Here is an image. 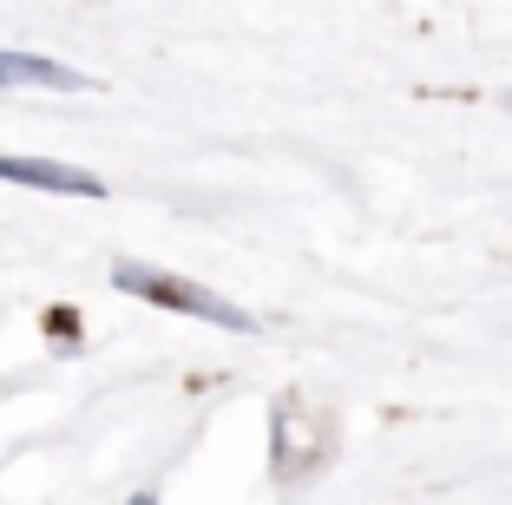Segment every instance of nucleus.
Segmentation results:
<instances>
[{"mask_svg":"<svg viewBox=\"0 0 512 505\" xmlns=\"http://www.w3.org/2000/svg\"><path fill=\"white\" fill-rule=\"evenodd\" d=\"M112 283H119L125 296H145V302H158V309H178V315H197V322L237 328V335H250V328H256L250 309H237V302L211 296V289L184 283V276H165V269H132V263H119V269H112Z\"/></svg>","mask_w":512,"mask_h":505,"instance_id":"1","label":"nucleus"},{"mask_svg":"<svg viewBox=\"0 0 512 505\" xmlns=\"http://www.w3.org/2000/svg\"><path fill=\"white\" fill-rule=\"evenodd\" d=\"M0 184H27V191H60V197H106V184L60 158H0Z\"/></svg>","mask_w":512,"mask_h":505,"instance_id":"2","label":"nucleus"},{"mask_svg":"<svg viewBox=\"0 0 512 505\" xmlns=\"http://www.w3.org/2000/svg\"><path fill=\"white\" fill-rule=\"evenodd\" d=\"M0 86H46V92H86L92 79L73 73V66L46 60V53H14V46H0Z\"/></svg>","mask_w":512,"mask_h":505,"instance_id":"3","label":"nucleus"},{"mask_svg":"<svg viewBox=\"0 0 512 505\" xmlns=\"http://www.w3.org/2000/svg\"><path fill=\"white\" fill-rule=\"evenodd\" d=\"M132 505H158V499H151V492H138V499H132Z\"/></svg>","mask_w":512,"mask_h":505,"instance_id":"4","label":"nucleus"}]
</instances>
